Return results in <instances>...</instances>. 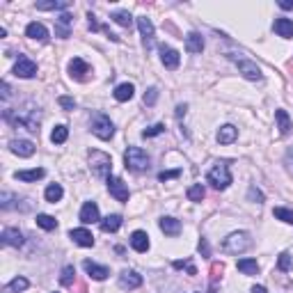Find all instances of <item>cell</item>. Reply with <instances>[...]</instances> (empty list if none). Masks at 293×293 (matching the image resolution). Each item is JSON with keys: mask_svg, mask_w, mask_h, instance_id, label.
<instances>
[{"mask_svg": "<svg viewBox=\"0 0 293 293\" xmlns=\"http://www.w3.org/2000/svg\"><path fill=\"white\" fill-rule=\"evenodd\" d=\"M3 119L12 126H23L30 133H39V108H32V106H26L21 110H5Z\"/></svg>", "mask_w": 293, "mask_h": 293, "instance_id": "6da1fadb", "label": "cell"}, {"mask_svg": "<svg viewBox=\"0 0 293 293\" xmlns=\"http://www.w3.org/2000/svg\"><path fill=\"white\" fill-rule=\"evenodd\" d=\"M252 247V236L247 232H234L222 241V250L227 255H241Z\"/></svg>", "mask_w": 293, "mask_h": 293, "instance_id": "7a4b0ae2", "label": "cell"}, {"mask_svg": "<svg viewBox=\"0 0 293 293\" xmlns=\"http://www.w3.org/2000/svg\"><path fill=\"white\" fill-rule=\"evenodd\" d=\"M90 170H92V174L94 177H99V179H108L112 177V158L108 154H103V151H99V149H94V151H90Z\"/></svg>", "mask_w": 293, "mask_h": 293, "instance_id": "3957f363", "label": "cell"}, {"mask_svg": "<svg viewBox=\"0 0 293 293\" xmlns=\"http://www.w3.org/2000/svg\"><path fill=\"white\" fill-rule=\"evenodd\" d=\"M124 163L131 172H144V170H149L151 158L144 149H140V146H129L126 154H124Z\"/></svg>", "mask_w": 293, "mask_h": 293, "instance_id": "277c9868", "label": "cell"}, {"mask_svg": "<svg viewBox=\"0 0 293 293\" xmlns=\"http://www.w3.org/2000/svg\"><path fill=\"white\" fill-rule=\"evenodd\" d=\"M206 179H208V183H211L216 190L229 188V183H232V172H229V165L224 163V160H222V163H216L211 170H208Z\"/></svg>", "mask_w": 293, "mask_h": 293, "instance_id": "5b68a950", "label": "cell"}, {"mask_svg": "<svg viewBox=\"0 0 293 293\" xmlns=\"http://www.w3.org/2000/svg\"><path fill=\"white\" fill-rule=\"evenodd\" d=\"M227 57L238 67V71H241L243 76L247 78V80H261V78H263V73H261V69L257 67V62L247 60V57L238 55V53H229Z\"/></svg>", "mask_w": 293, "mask_h": 293, "instance_id": "8992f818", "label": "cell"}, {"mask_svg": "<svg viewBox=\"0 0 293 293\" xmlns=\"http://www.w3.org/2000/svg\"><path fill=\"white\" fill-rule=\"evenodd\" d=\"M92 133L99 140H110L112 135H115V124L110 121V117L96 115L94 119H92Z\"/></svg>", "mask_w": 293, "mask_h": 293, "instance_id": "52a82bcc", "label": "cell"}, {"mask_svg": "<svg viewBox=\"0 0 293 293\" xmlns=\"http://www.w3.org/2000/svg\"><path fill=\"white\" fill-rule=\"evenodd\" d=\"M138 28H140V35H142V46L146 48V51H149V48H154V44H156L154 23H151L146 16H138Z\"/></svg>", "mask_w": 293, "mask_h": 293, "instance_id": "ba28073f", "label": "cell"}, {"mask_svg": "<svg viewBox=\"0 0 293 293\" xmlns=\"http://www.w3.org/2000/svg\"><path fill=\"white\" fill-rule=\"evenodd\" d=\"M108 190L117 202H129V197H131L129 188H126V183L119 177H108Z\"/></svg>", "mask_w": 293, "mask_h": 293, "instance_id": "9c48e42d", "label": "cell"}, {"mask_svg": "<svg viewBox=\"0 0 293 293\" xmlns=\"http://www.w3.org/2000/svg\"><path fill=\"white\" fill-rule=\"evenodd\" d=\"M14 76L16 78H35L37 76V65L30 57H18L16 67H14Z\"/></svg>", "mask_w": 293, "mask_h": 293, "instance_id": "30bf717a", "label": "cell"}, {"mask_svg": "<svg viewBox=\"0 0 293 293\" xmlns=\"http://www.w3.org/2000/svg\"><path fill=\"white\" fill-rule=\"evenodd\" d=\"M119 286L124 291L138 289V286H142V275H138L135 270H121L119 273Z\"/></svg>", "mask_w": 293, "mask_h": 293, "instance_id": "8fae6325", "label": "cell"}, {"mask_svg": "<svg viewBox=\"0 0 293 293\" xmlns=\"http://www.w3.org/2000/svg\"><path fill=\"white\" fill-rule=\"evenodd\" d=\"M160 62H163L165 69L174 71L179 67V62H181V55H179V51H174L170 46H160Z\"/></svg>", "mask_w": 293, "mask_h": 293, "instance_id": "7c38bea8", "label": "cell"}, {"mask_svg": "<svg viewBox=\"0 0 293 293\" xmlns=\"http://www.w3.org/2000/svg\"><path fill=\"white\" fill-rule=\"evenodd\" d=\"M9 151L21 156V158H30V156L35 154V144H32L30 140H12V142H9Z\"/></svg>", "mask_w": 293, "mask_h": 293, "instance_id": "4fadbf2b", "label": "cell"}, {"mask_svg": "<svg viewBox=\"0 0 293 293\" xmlns=\"http://www.w3.org/2000/svg\"><path fill=\"white\" fill-rule=\"evenodd\" d=\"M82 268L87 270V275L92 277V280H96V282H103L106 277L110 275V270L106 266H99V263H94V261H90V259H85L82 261Z\"/></svg>", "mask_w": 293, "mask_h": 293, "instance_id": "5bb4252c", "label": "cell"}, {"mask_svg": "<svg viewBox=\"0 0 293 293\" xmlns=\"http://www.w3.org/2000/svg\"><path fill=\"white\" fill-rule=\"evenodd\" d=\"M69 238L76 245H80V247H92L94 245V236H92V232H87L85 227H80V229H71L69 232Z\"/></svg>", "mask_w": 293, "mask_h": 293, "instance_id": "9a60e30c", "label": "cell"}, {"mask_svg": "<svg viewBox=\"0 0 293 293\" xmlns=\"http://www.w3.org/2000/svg\"><path fill=\"white\" fill-rule=\"evenodd\" d=\"M90 71H92L90 65H87L82 57H73L69 62V73H71V78H76V80H85Z\"/></svg>", "mask_w": 293, "mask_h": 293, "instance_id": "2e32d148", "label": "cell"}, {"mask_svg": "<svg viewBox=\"0 0 293 293\" xmlns=\"http://www.w3.org/2000/svg\"><path fill=\"white\" fill-rule=\"evenodd\" d=\"M0 241H3V245L21 247L23 245V234L14 227H7V229H3V234H0Z\"/></svg>", "mask_w": 293, "mask_h": 293, "instance_id": "e0dca14e", "label": "cell"}, {"mask_svg": "<svg viewBox=\"0 0 293 293\" xmlns=\"http://www.w3.org/2000/svg\"><path fill=\"white\" fill-rule=\"evenodd\" d=\"M101 216H99V206L94 202H85L80 208V222L82 224H92V222H99Z\"/></svg>", "mask_w": 293, "mask_h": 293, "instance_id": "ac0fdd59", "label": "cell"}, {"mask_svg": "<svg viewBox=\"0 0 293 293\" xmlns=\"http://www.w3.org/2000/svg\"><path fill=\"white\" fill-rule=\"evenodd\" d=\"M158 227H160V232H163L165 236H179V234H181V222H179L177 218H170V216L160 218Z\"/></svg>", "mask_w": 293, "mask_h": 293, "instance_id": "d6986e66", "label": "cell"}, {"mask_svg": "<svg viewBox=\"0 0 293 293\" xmlns=\"http://www.w3.org/2000/svg\"><path fill=\"white\" fill-rule=\"evenodd\" d=\"M26 37L37 39V41H48V30L44 23L32 21V23H28V28H26Z\"/></svg>", "mask_w": 293, "mask_h": 293, "instance_id": "ffe728a7", "label": "cell"}, {"mask_svg": "<svg viewBox=\"0 0 293 293\" xmlns=\"http://www.w3.org/2000/svg\"><path fill=\"white\" fill-rule=\"evenodd\" d=\"M131 247H133L135 252H140V255H144V252L149 250V236H146V232L131 234Z\"/></svg>", "mask_w": 293, "mask_h": 293, "instance_id": "44dd1931", "label": "cell"}, {"mask_svg": "<svg viewBox=\"0 0 293 293\" xmlns=\"http://www.w3.org/2000/svg\"><path fill=\"white\" fill-rule=\"evenodd\" d=\"M236 138H238V129L232 124H224L222 129L218 131V142L220 144H232Z\"/></svg>", "mask_w": 293, "mask_h": 293, "instance_id": "7402d4cb", "label": "cell"}, {"mask_svg": "<svg viewBox=\"0 0 293 293\" xmlns=\"http://www.w3.org/2000/svg\"><path fill=\"white\" fill-rule=\"evenodd\" d=\"M273 30H275L280 37L291 39L293 37V21L291 18H277V21L273 23Z\"/></svg>", "mask_w": 293, "mask_h": 293, "instance_id": "603a6c76", "label": "cell"}, {"mask_svg": "<svg viewBox=\"0 0 293 293\" xmlns=\"http://www.w3.org/2000/svg\"><path fill=\"white\" fill-rule=\"evenodd\" d=\"M185 51L188 53H202L204 51V37L199 32H190L185 37Z\"/></svg>", "mask_w": 293, "mask_h": 293, "instance_id": "cb8c5ba5", "label": "cell"}, {"mask_svg": "<svg viewBox=\"0 0 293 293\" xmlns=\"http://www.w3.org/2000/svg\"><path fill=\"white\" fill-rule=\"evenodd\" d=\"M275 119H277V129H280V135H289L293 129L291 117L286 115V110H275Z\"/></svg>", "mask_w": 293, "mask_h": 293, "instance_id": "d4e9b609", "label": "cell"}, {"mask_svg": "<svg viewBox=\"0 0 293 293\" xmlns=\"http://www.w3.org/2000/svg\"><path fill=\"white\" fill-rule=\"evenodd\" d=\"M135 94V87L131 85V82H121V85L115 87V99L119 101V103H124V101H131Z\"/></svg>", "mask_w": 293, "mask_h": 293, "instance_id": "484cf974", "label": "cell"}, {"mask_svg": "<svg viewBox=\"0 0 293 293\" xmlns=\"http://www.w3.org/2000/svg\"><path fill=\"white\" fill-rule=\"evenodd\" d=\"M44 174H46V170L41 168H35V170H21V172H16L14 177L18 179V181H39V179H44Z\"/></svg>", "mask_w": 293, "mask_h": 293, "instance_id": "4316f807", "label": "cell"}, {"mask_svg": "<svg viewBox=\"0 0 293 293\" xmlns=\"http://www.w3.org/2000/svg\"><path fill=\"white\" fill-rule=\"evenodd\" d=\"M119 227H121V216H117V213H112V216L101 220V232H106V234L117 232Z\"/></svg>", "mask_w": 293, "mask_h": 293, "instance_id": "83f0119b", "label": "cell"}, {"mask_svg": "<svg viewBox=\"0 0 293 293\" xmlns=\"http://www.w3.org/2000/svg\"><path fill=\"white\" fill-rule=\"evenodd\" d=\"M28 286H30V282H28L26 277H14L9 284H5L3 293H21V291H26Z\"/></svg>", "mask_w": 293, "mask_h": 293, "instance_id": "f1b7e54d", "label": "cell"}, {"mask_svg": "<svg viewBox=\"0 0 293 293\" xmlns=\"http://www.w3.org/2000/svg\"><path fill=\"white\" fill-rule=\"evenodd\" d=\"M62 195H65L62 185H60V183H51V185L46 188V193H44V197H46V202L55 204V202H60V199H62Z\"/></svg>", "mask_w": 293, "mask_h": 293, "instance_id": "f546056e", "label": "cell"}, {"mask_svg": "<svg viewBox=\"0 0 293 293\" xmlns=\"http://www.w3.org/2000/svg\"><path fill=\"white\" fill-rule=\"evenodd\" d=\"M185 195H188L190 202H202V199L206 197V190H204V185H202V183H193V185H188Z\"/></svg>", "mask_w": 293, "mask_h": 293, "instance_id": "4dcf8cb0", "label": "cell"}, {"mask_svg": "<svg viewBox=\"0 0 293 293\" xmlns=\"http://www.w3.org/2000/svg\"><path fill=\"white\" fill-rule=\"evenodd\" d=\"M238 270H241L243 275H257L259 273L257 259H241V261H238Z\"/></svg>", "mask_w": 293, "mask_h": 293, "instance_id": "1f68e13d", "label": "cell"}, {"mask_svg": "<svg viewBox=\"0 0 293 293\" xmlns=\"http://www.w3.org/2000/svg\"><path fill=\"white\" fill-rule=\"evenodd\" d=\"M67 138H69V129L67 126H55L53 129V133H51V142L53 144H65L67 142Z\"/></svg>", "mask_w": 293, "mask_h": 293, "instance_id": "d6a6232c", "label": "cell"}, {"mask_svg": "<svg viewBox=\"0 0 293 293\" xmlns=\"http://www.w3.org/2000/svg\"><path fill=\"white\" fill-rule=\"evenodd\" d=\"M69 0H55V3H37L39 12H55V9H67Z\"/></svg>", "mask_w": 293, "mask_h": 293, "instance_id": "836d02e7", "label": "cell"}, {"mask_svg": "<svg viewBox=\"0 0 293 293\" xmlns=\"http://www.w3.org/2000/svg\"><path fill=\"white\" fill-rule=\"evenodd\" d=\"M110 18L117 23V26H121V28H131V23H133L131 14H129V12H124V9H119V12H112V14H110Z\"/></svg>", "mask_w": 293, "mask_h": 293, "instance_id": "e575fe53", "label": "cell"}, {"mask_svg": "<svg viewBox=\"0 0 293 293\" xmlns=\"http://www.w3.org/2000/svg\"><path fill=\"white\" fill-rule=\"evenodd\" d=\"M37 224L41 229H46V232H53V229H57V220L53 216H46V213H41V216H37Z\"/></svg>", "mask_w": 293, "mask_h": 293, "instance_id": "d590c367", "label": "cell"}, {"mask_svg": "<svg viewBox=\"0 0 293 293\" xmlns=\"http://www.w3.org/2000/svg\"><path fill=\"white\" fill-rule=\"evenodd\" d=\"M60 282L65 286H73V282H76V268H73V266H65V268H62Z\"/></svg>", "mask_w": 293, "mask_h": 293, "instance_id": "8d00e7d4", "label": "cell"}, {"mask_svg": "<svg viewBox=\"0 0 293 293\" xmlns=\"http://www.w3.org/2000/svg\"><path fill=\"white\" fill-rule=\"evenodd\" d=\"M273 216H275L277 220H282V222H286V224H293V211H291V208L277 206L275 211H273Z\"/></svg>", "mask_w": 293, "mask_h": 293, "instance_id": "74e56055", "label": "cell"}, {"mask_svg": "<svg viewBox=\"0 0 293 293\" xmlns=\"http://www.w3.org/2000/svg\"><path fill=\"white\" fill-rule=\"evenodd\" d=\"M291 266H293V263H291V255H289V252H282L280 259H277V268L286 273V270H291Z\"/></svg>", "mask_w": 293, "mask_h": 293, "instance_id": "f35d334b", "label": "cell"}, {"mask_svg": "<svg viewBox=\"0 0 293 293\" xmlns=\"http://www.w3.org/2000/svg\"><path fill=\"white\" fill-rule=\"evenodd\" d=\"M172 266L177 270H188V275H197V268L193 266V261H174Z\"/></svg>", "mask_w": 293, "mask_h": 293, "instance_id": "ab89813d", "label": "cell"}, {"mask_svg": "<svg viewBox=\"0 0 293 293\" xmlns=\"http://www.w3.org/2000/svg\"><path fill=\"white\" fill-rule=\"evenodd\" d=\"M163 131H165V124H154L146 131H142V138H156V135H160Z\"/></svg>", "mask_w": 293, "mask_h": 293, "instance_id": "60d3db41", "label": "cell"}, {"mask_svg": "<svg viewBox=\"0 0 293 293\" xmlns=\"http://www.w3.org/2000/svg\"><path fill=\"white\" fill-rule=\"evenodd\" d=\"M179 174H181V170H168V172L158 174V181H170V179H177Z\"/></svg>", "mask_w": 293, "mask_h": 293, "instance_id": "b9f144b4", "label": "cell"}, {"mask_svg": "<svg viewBox=\"0 0 293 293\" xmlns=\"http://www.w3.org/2000/svg\"><path fill=\"white\" fill-rule=\"evenodd\" d=\"M156 99H158V90H156V87L146 90V94H144V103H146V106H154V103H156Z\"/></svg>", "mask_w": 293, "mask_h": 293, "instance_id": "7bdbcfd3", "label": "cell"}, {"mask_svg": "<svg viewBox=\"0 0 293 293\" xmlns=\"http://www.w3.org/2000/svg\"><path fill=\"white\" fill-rule=\"evenodd\" d=\"M57 103H60L65 110H73V108H76V101H73L71 96H60V99H57Z\"/></svg>", "mask_w": 293, "mask_h": 293, "instance_id": "ee69618b", "label": "cell"}, {"mask_svg": "<svg viewBox=\"0 0 293 293\" xmlns=\"http://www.w3.org/2000/svg\"><path fill=\"white\" fill-rule=\"evenodd\" d=\"M197 250L202 252V257H211V247H208V241H206V238H202V241H199Z\"/></svg>", "mask_w": 293, "mask_h": 293, "instance_id": "f6af8a7d", "label": "cell"}, {"mask_svg": "<svg viewBox=\"0 0 293 293\" xmlns=\"http://www.w3.org/2000/svg\"><path fill=\"white\" fill-rule=\"evenodd\" d=\"M247 197H250V199H257V202H259V204H261V202H263V193H261V190H257V188H255V185H252V188H250V190H247Z\"/></svg>", "mask_w": 293, "mask_h": 293, "instance_id": "bcb514c9", "label": "cell"}, {"mask_svg": "<svg viewBox=\"0 0 293 293\" xmlns=\"http://www.w3.org/2000/svg\"><path fill=\"white\" fill-rule=\"evenodd\" d=\"M284 163H286V170H289V172L293 174V146H289V151H286Z\"/></svg>", "mask_w": 293, "mask_h": 293, "instance_id": "7dc6e473", "label": "cell"}, {"mask_svg": "<svg viewBox=\"0 0 293 293\" xmlns=\"http://www.w3.org/2000/svg\"><path fill=\"white\" fill-rule=\"evenodd\" d=\"M57 23H60V26H65V28H69L71 26V14H60V16H57Z\"/></svg>", "mask_w": 293, "mask_h": 293, "instance_id": "c3c4849f", "label": "cell"}, {"mask_svg": "<svg viewBox=\"0 0 293 293\" xmlns=\"http://www.w3.org/2000/svg\"><path fill=\"white\" fill-rule=\"evenodd\" d=\"M9 94H12V90H9V82L5 80V82H3V101H7Z\"/></svg>", "mask_w": 293, "mask_h": 293, "instance_id": "681fc988", "label": "cell"}, {"mask_svg": "<svg viewBox=\"0 0 293 293\" xmlns=\"http://www.w3.org/2000/svg\"><path fill=\"white\" fill-rule=\"evenodd\" d=\"M185 108H188V106H185V103H181V106H177V117H179V119H181V117L185 115Z\"/></svg>", "mask_w": 293, "mask_h": 293, "instance_id": "f907efd6", "label": "cell"}, {"mask_svg": "<svg viewBox=\"0 0 293 293\" xmlns=\"http://www.w3.org/2000/svg\"><path fill=\"white\" fill-rule=\"evenodd\" d=\"M280 7H282V9H293V0H282Z\"/></svg>", "mask_w": 293, "mask_h": 293, "instance_id": "816d5d0a", "label": "cell"}, {"mask_svg": "<svg viewBox=\"0 0 293 293\" xmlns=\"http://www.w3.org/2000/svg\"><path fill=\"white\" fill-rule=\"evenodd\" d=\"M252 293H268V291H266V286L257 284V286H252Z\"/></svg>", "mask_w": 293, "mask_h": 293, "instance_id": "f5cc1de1", "label": "cell"}]
</instances>
